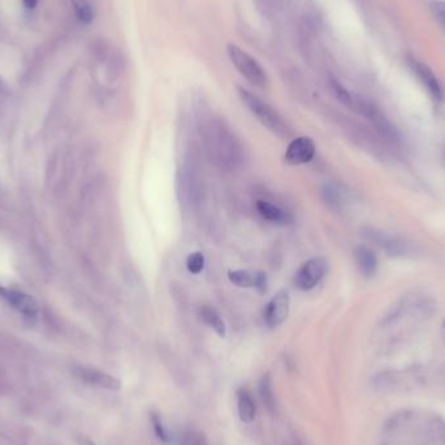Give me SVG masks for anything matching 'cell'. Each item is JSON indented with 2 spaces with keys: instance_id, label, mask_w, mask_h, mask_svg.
Masks as SVG:
<instances>
[{
  "instance_id": "obj_1",
  "label": "cell",
  "mask_w": 445,
  "mask_h": 445,
  "mask_svg": "<svg viewBox=\"0 0 445 445\" xmlns=\"http://www.w3.org/2000/svg\"><path fill=\"white\" fill-rule=\"evenodd\" d=\"M203 143L211 161L222 169L232 171L242 162V147L222 120L211 118L202 128Z\"/></svg>"
},
{
  "instance_id": "obj_2",
  "label": "cell",
  "mask_w": 445,
  "mask_h": 445,
  "mask_svg": "<svg viewBox=\"0 0 445 445\" xmlns=\"http://www.w3.org/2000/svg\"><path fill=\"white\" fill-rule=\"evenodd\" d=\"M237 94L247 110L257 117L258 121H260L272 133L280 137H288L291 134V128L288 127L285 120L266 101L241 86H237Z\"/></svg>"
},
{
  "instance_id": "obj_3",
  "label": "cell",
  "mask_w": 445,
  "mask_h": 445,
  "mask_svg": "<svg viewBox=\"0 0 445 445\" xmlns=\"http://www.w3.org/2000/svg\"><path fill=\"white\" fill-rule=\"evenodd\" d=\"M351 108L357 110L362 116L366 117V120L371 124V127L375 129L377 136L382 140L386 141V143L396 146L400 142L397 129L395 128L392 121L375 103L364 99V98L354 96V102H353Z\"/></svg>"
},
{
  "instance_id": "obj_4",
  "label": "cell",
  "mask_w": 445,
  "mask_h": 445,
  "mask_svg": "<svg viewBox=\"0 0 445 445\" xmlns=\"http://www.w3.org/2000/svg\"><path fill=\"white\" fill-rule=\"evenodd\" d=\"M227 54L234 68L246 81L250 82L257 87H266L269 85V77L266 70L262 68L257 59L253 58L245 50L234 43H229L227 45Z\"/></svg>"
},
{
  "instance_id": "obj_5",
  "label": "cell",
  "mask_w": 445,
  "mask_h": 445,
  "mask_svg": "<svg viewBox=\"0 0 445 445\" xmlns=\"http://www.w3.org/2000/svg\"><path fill=\"white\" fill-rule=\"evenodd\" d=\"M362 236L364 240L377 246L389 257H404L409 251V244L396 234H389L377 228L366 227L362 229Z\"/></svg>"
},
{
  "instance_id": "obj_6",
  "label": "cell",
  "mask_w": 445,
  "mask_h": 445,
  "mask_svg": "<svg viewBox=\"0 0 445 445\" xmlns=\"http://www.w3.org/2000/svg\"><path fill=\"white\" fill-rule=\"evenodd\" d=\"M328 271L327 260L324 258L314 257L304 262L294 275L293 282L300 291H311L323 280Z\"/></svg>"
},
{
  "instance_id": "obj_7",
  "label": "cell",
  "mask_w": 445,
  "mask_h": 445,
  "mask_svg": "<svg viewBox=\"0 0 445 445\" xmlns=\"http://www.w3.org/2000/svg\"><path fill=\"white\" fill-rule=\"evenodd\" d=\"M0 298L23 318L33 319L38 315V304L28 293L0 285Z\"/></svg>"
},
{
  "instance_id": "obj_8",
  "label": "cell",
  "mask_w": 445,
  "mask_h": 445,
  "mask_svg": "<svg viewBox=\"0 0 445 445\" xmlns=\"http://www.w3.org/2000/svg\"><path fill=\"white\" fill-rule=\"evenodd\" d=\"M409 65L414 76L421 82L422 86L427 90V93L431 95V98L435 101H443L444 89L433 70L427 64L415 58L409 59Z\"/></svg>"
},
{
  "instance_id": "obj_9",
  "label": "cell",
  "mask_w": 445,
  "mask_h": 445,
  "mask_svg": "<svg viewBox=\"0 0 445 445\" xmlns=\"http://www.w3.org/2000/svg\"><path fill=\"white\" fill-rule=\"evenodd\" d=\"M315 152L314 141L307 136H301L291 141L285 150L284 161L291 165L310 163L315 156Z\"/></svg>"
},
{
  "instance_id": "obj_10",
  "label": "cell",
  "mask_w": 445,
  "mask_h": 445,
  "mask_svg": "<svg viewBox=\"0 0 445 445\" xmlns=\"http://www.w3.org/2000/svg\"><path fill=\"white\" fill-rule=\"evenodd\" d=\"M291 297L285 289L276 293L265 309V322L269 328L279 327L289 315Z\"/></svg>"
},
{
  "instance_id": "obj_11",
  "label": "cell",
  "mask_w": 445,
  "mask_h": 445,
  "mask_svg": "<svg viewBox=\"0 0 445 445\" xmlns=\"http://www.w3.org/2000/svg\"><path fill=\"white\" fill-rule=\"evenodd\" d=\"M74 374L87 386L102 388L107 391H118L121 388V382L118 379L98 369L79 366L76 367Z\"/></svg>"
},
{
  "instance_id": "obj_12",
  "label": "cell",
  "mask_w": 445,
  "mask_h": 445,
  "mask_svg": "<svg viewBox=\"0 0 445 445\" xmlns=\"http://www.w3.org/2000/svg\"><path fill=\"white\" fill-rule=\"evenodd\" d=\"M228 279L240 288H256L259 293L267 292V275L262 271L234 269L228 272Z\"/></svg>"
},
{
  "instance_id": "obj_13",
  "label": "cell",
  "mask_w": 445,
  "mask_h": 445,
  "mask_svg": "<svg viewBox=\"0 0 445 445\" xmlns=\"http://www.w3.org/2000/svg\"><path fill=\"white\" fill-rule=\"evenodd\" d=\"M257 210L265 220L272 224L289 225L293 222L292 214L289 211L284 210L280 206L273 205L269 200H258Z\"/></svg>"
},
{
  "instance_id": "obj_14",
  "label": "cell",
  "mask_w": 445,
  "mask_h": 445,
  "mask_svg": "<svg viewBox=\"0 0 445 445\" xmlns=\"http://www.w3.org/2000/svg\"><path fill=\"white\" fill-rule=\"evenodd\" d=\"M354 260L355 265L360 269L361 275L370 279L376 275L377 272V267H379V262H377V257L374 251L367 247V246H358L354 250Z\"/></svg>"
},
{
  "instance_id": "obj_15",
  "label": "cell",
  "mask_w": 445,
  "mask_h": 445,
  "mask_svg": "<svg viewBox=\"0 0 445 445\" xmlns=\"http://www.w3.org/2000/svg\"><path fill=\"white\" fill-rule=\"evenodd\" d=\"M198 318L203 324L214 329L218 336H220V338L225 336V333H227L225 323L222 320V315L218 313V310L215 307H212L210 304L199 306Z\"/></svg>"
},
{
  "instance_id": "obj_16",
  "label": "cell",
  "mask_w": 445,
  "mask_h": 445,
  "mask_svg": "<svg viewBox=\"0 0 445 445\" xmlns=\"http://www.w3.org/2000/svg\"><path fill=\"white\" fill-rule=\"evenodd\" d=\"M237 411H238V417L241 422H244L246 424L254 422L256 415H257V406L256 402L251 397L250 392L241 388L237 392Z\"/></svg>"
},
{
  "instance_id": "obj_17",
  "label": "cell",
  "mask_w": 445,
  "mask_h": 445,
  "mask_svg": "<svg viewBox=\"0 0 445 445\" xmlns=\"http://www.w3.org/2000/svg\"><path fill=\"white\" fill-rule=\"evenodd\" d=\"M400 383H401V380H400L398 375L395 373H380L374 377L375 391L382 392V393L397 391Z\"/></svg>"
},
{
  "instance_id": "obj_18",
  "label": "cell",
  "mask_w": 445,
  "mask_h": 445,
  "mask_svg": "<svg viewBox=\"0 0 445 445\" xmlns=\"http://www.w3.org/2000/svg\"><path fill=\"white\" fill-rule=\"evenodd\" d=\"M259 395L266 409L269 410V413H273L276 408V401L272 389V380L269 374L265 375L259 382Z\"/></svg>"
},
{
  "instance_id": "obj_19",
  "label": "cell",
  "mask_w": 445,
  "mask_h": 445,
  "mask_svg": "<svg viewBox=\"0 0 445 445\" xmlns=\"http://www.w3.org/2000/svg\"><path fill=\"white\" fill-rule=\"evenodd\" d=\"M427 437L433 444L445 445V421L440 417H433L427 423Z\"/></svg>"
},
{
  "instance_id": "obj_20",
  "label": "cell",
  "mask_w": 445,
  "mask_h": 445,
  "mask_svg": "<svg viewBox=\"0 0 445 445\" xmlns=\"http://www.w3.org/2000/svg\"><path fill=\"white\" fill-rule=\"evenodd\" d=\"M77 20L83 25L93 23L94 11L89 0H70Z\"/></svg>"
},
{
  "instance_id": "obj_21",
  "label": "cell",
  "mask_w": 445,
  "mask_h": 445,
  "mask_svg": "<svg viewBox=\"0 0 445 445\" xmlns=\"http://www.w3.org/2000/svg\"><path fill=\"white\" fill-rule=\"evenodd\" d=\"M205 256L200 251H194L187 258V269L190 273L198 275L205 269Z\"/></svg>"
},
{
  "instance_id": "obj_22",
  "label": "cell",
  "mask_w": 445,
  "mask_h": 445,
  "mask_svg": "<svg viewBox=\"0 0 445 445\" xmlns=\"http://www.w3.org/2000/svg\"><path fill=\"white\" fill-rule=\"evenodd\" d=\"M331 87L333 90L335 95L338 96L340 102L342 105H348V107H353V102H354V96L351 95L339 81L336 80H331Z\"/></svg>"
},
{
  "instance_id": "obj_23",
  "label": "cell",
  "mask_w": 445,
  "mask_h": 445,
  "mask_svg": "<svg viewBox=\"0 0 445 445\" xmlns=\"http://www.w3.org/2000/svg\"><path fill=\"white\" fill-rule=\"evenodd\" d=\"M152 427H154V433L156 435V437H158L161 442H163V443H168V442H169V436H168L167 430L164 428L163 422H162L161 415H159V414L152 413Z\"/></svg>"
},
{
  "instance_id": "obj_24",
  "label": "cell",
  "mask_w": 445,
  "mask_h": 445,
  "mask_svg": "<svg viewBox=\"0 0 445 445\" xmlns=\"http://www.w3.org/2000/svg\"><path fill=\"white\" fill-rule=\"evenodd\" d=\"M323 193L326 196V200H327L328 203H331V205H333L336 207L341 206L344 203V197H342V194H341V192L338 187H333V185H328Z\"/></svg>"
},
{
  "instance_id": "obj_25",
  "label": "cell",
  "mask_w": 445,
  "mask_h": 445,
  "mask_svg": "<svg viewBox=\"0 0 445 445\" xmlns=\"http://www.w3.org/2000/svg\"><path fill=\"white\" fill-rule=\"evenodd\" d=\"M431 12L436 21L445 30V1H433L431 3Z\"/></svg>"
},
{
  "instance_id": "obj_26",
  "label": "cell",
  "mask_w": 445,
  "mask_h": 445,
  "mask_svg": "<svg viewBox=\"0 0 445 445\" xmlns=\"http://www.w3.org/2000/svg\"><path fill=\"white\" fill-rule=\"evenodd\" d=\"M184 445H207V443L202 433L189 431L184 437Z\"/></svg>"
},
{
  "instance_id": "obj_27",
  "label": "cell",
  "mask_w": 445,
  "mask_h": 445,
  "mask_svg": "<svg viewBox=\"0 0 445 445\" xmlns=\"http://www.w3.org/2000/svg\"><path fill=\"white\" fill-rule=\"evenodd\" d=\"M23 3L26 10H34L38 4V0H23Z\"/></svg>"
},
{
  "instance_id": "obj_28",
  "label": "cell",
  "mask_w": 445,
  "mask_h": 445,
  "mask_svg": "<svg viewBox=\"0 0 445 445\" xmlns=\"http://www.w3.org/2000/svg\"><path fill=\"white\" fill-rule=\"evenodd\" d=\"M79 444L80 445H96L94 442H92L90 439H86V437H81L80 440H79Z\"/></svg>"
},
{
  "instance_id": "obj_29",
  "label": "cell",
  "mask_w": 445,
  "mask_h": 445,
  "mask_svg": "<svg viewBox=\"0 0 445 445\" xmlns=\"http://www.w3.org/2000/svg\"><path fill=\"white\" fill-rule=\"evenodd\" d=\"M444 326H445V322H444Z\"/></svg>"
}]
</instances>
